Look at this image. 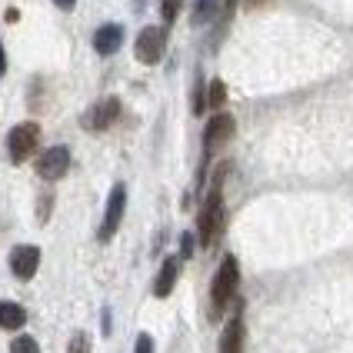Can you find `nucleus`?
<instances>
[{
    "label": "nucleus",
    "mask_w": 353,
    "mask_h": 353,
    "mask_svg": "<svg viewBox=\"0 0 353 353\" xmlns=\"http://www.w3.org/2000/svg\"><path fill=\"white\" fill-rule=\"evenodd\" d=\"M227 174V167H220L214 176V187L200 207V220H196V230H200V247H214L216 236H220V227H223V196H220V180Z\"/></svg>",
    "instance_id": "obj_1"
},
{
    "label": "nucleus",
    "mask_w": 353,
    "mask_h": 353,
    "mask_svg": "<svg viewBox=\"0 0 353 353\" xmlns=\"http://www.w3.org/2000/svg\"><path fill=\"white\" fill-rule=\"evenodd\" d=\"M236 283H240V263H236V256H223V263L214 276V290H210V316L214 320L236 294Z\"/></svg>",
    "instance_id": "obj_2"
},
{
    "label": "nucleus",
    "mask_w": 353,
    "mask_h": 353,
    "mask_svg": "<svg viewBox=\"0 0 353 353\" xmlns=\"http://www.w3.org/2000/svg\"><path fill=\"white\" fill-rule=\"evenodd\" d=\"M37 143H40V127L27 120V123H17V127L10 130V137H7V154H10L14 163H23V160L37 150Z\"/></svg>",
    "instance_id": "obj_3"
},
{
    "label": "nucleus",
    "mask_w": 353,
    "mask_h": 353,
    "mask_svg": "<svg viewBox=\"0 0 353 353\" xmlns=\"http://www.w3.org/2000/svg\"><path fill=\"white\" fill-rule=\"evenodd\" d=\"M163 47H167V30L163 27H143L134 50H137L140 63H157L163 57Z\"/></svg>",
    "instance_id": "obj_4"
},
{
    "label": "nucleus",
    "mask_w": 353,
    "mask_h": 353,
    "mask_svg": "<svg viewBox=\"0 0 353 353\" xmlns=\"http://www.w3.org/2000/svg\"><path fill=\"white\" fill-rule=\"evenodd\" d=\"M123 207H127V187L117 183L114 190H110V200H107V214H103V223H100V240H110V236L117 234L120 220H123Z\"/></svg>",
    "instance_id": "obj_5"
},
{
    "label": "nucleus",
    "mask_w": 353,
    "mask_h": 353,
    "mask_svg": "<svg viewBox=\"0 0 353 353\" xmlns=\"http://www.w3.org/2000/svg\"><path fill=\"white\" fill-rule=\"evenodd\" d=\"M70 170V150L67 147H50L37 157V176L43 180H60Z\"/></svg>",
    "instance_id": "obj_6"
},
{
    "label": "nucleus",
    "mask_w": 353,
    "mask_h": 353,
    "mask_svg": "<svg viewBox=\"0 0 353 353\" xmlns=\"http://www.w3.org/2000/svg\"><path fill=\"white\" fill-rule=\"evenodd\" d=\"M236 130V120L230 114H216L210 123H207V130H203V147H207V154H214L220 143H227V140L234 137Z\"/></svg>",
    "instance_id": "obj_7"
},
{
    "label": "nucleus",
    "mask_w": 353,
    "mask_h": 353,
    "mask_svg": "<svg viewBox=\"0 0 353 353\" xmlns=\"http://www.w3.org/2000/svg\"><path fill=\"white\" fill-rule=\"evenodd\" d=\"M117 117H120V100L103 97L100 103H94V110L87 114V130L100 134V130H107L110 123H117Z\"/></svg>",
    "instance_id": "obj_8"
},
{
    "label": "nucleus",
    "mask_w": 353,
    "mask_h": 353,
    "mask_svg": "<svg viewBox=\"0 0 353 353\" xmlns=\"http://www.w3.org/2000/svg\"><path fill=\"white\" fill-rule=\"evenodd\" d=\"M37 267H40L37 247H14V254H10V270H14V276L30 280V276L37 274Z\"/></svg>",
    "instance_id": "obj_9"
},
{
    "label": "nucleus",
    "mask_w": 353,
    "mask_h": 353,
    "mask_svg": "<svg viewBox=\"0 0 353 353\" xmlns=\"http://www.w3.org/2000/svg\"><path fill=\"white\" fill-rule=\"evenodd\" d=\"M120 43H123V27H120V23H103L97 34H94V50L103 54V57L117 54Z\"/></svg>",
    "instance_id": "obj_10"
},
{
    "label": "nucleus",
    "mask_w": 353,
    "mask_h": 353,
    "mask_svg": "<svg viewBox=\"0 0 353 353\" xmlns=\"http://www.w3.org/2000/svg\"><path fill=\"white\" fill-rule=\"evenodd\" d=\"M176 274H180V260H176V256H167L163 267H160L157 280H154V296H170V290H174V283H176Z\"/></svg>",
    "instance_id": "obj_11"
},
{
    "label": "nucleus",
    "mask_w": 353,
    "mask_h": 353,
    "mask_svg": "<svg viewBox=\"0 0 353 353\" xmlns=\"http://www.w3.org/2000/svg\"><path fill=\"white\" fill-rule=\"evenodd\" d=\"M220 353H243V320L234 316L220 336Z\"/></svg>",
    "instance_id": "obj_12"
},
{
    "label": "nucleus",
    "mask_w": 353,
    "mask_h": 353,
    "mask_svg": "<svg viewBox=\"0 0 353 353\" xmlns=\"http://www.w3.org/2000/svg\"><path fill=\"white\" fill-rule=\"evenodd\" d=\"M23 320H27V310L20 303H14V300H3L0 303V327L3 330H20Z\"/></svg>",
    "instance_id": "obj_13"
},
{
    "label": "nucleus",
    "mask_w": 353,
    "mask_h": 353,
    "mask_svg": "<svg viewBox=\"0 0 353 353\" xmlns=\"http://www.w3.org/2000/svg\"><path fill=\"white\" fill-rule=\"evenodd\" d=\"M207 103H210V107H223V103H227V87H223L220 80L210 83V90H207Z\"/></svg>",
    "instance_id": "obj_14"
},
{
    "label": "nucleus",
    "mask_w": 353,
    "mask_h": 353,
    "mask_svg": "<svg viewBox=\"0 0 353 353\" xmlns=\"http://www.w3.org/2000/svg\"><path fill=\"white\" fill-rule=\"evenodd\" d=\"M214 7H216V0H196V3H194V20H196V23L210 20V17H214Z\"/></svg>",
    "instance_id": "obj_15"
},
{
    "label": "nucleus",
    "mask_w": 353,
    "mask_h": 353,
    "mask_svg": "<svg viewBox=\"0 0 353 353\" xmlns=\"http://www.w3.org/2000/svg\"><path fill=\"white\" fill-rule=\"evenodd\" d=\"M10 353H40V347L34 336H17V340L10 343Z\"/></svg>",
    "instance_id": "obj_16"
},
{
    "label": "nucleus",
    "mask_w": 353,
    "mask_h": 353,
    "mask_svg": "<svg viewBox=\"0 0 353 353\" xmlns=\"http://www.w3.org/2000/svg\"><path fill=\"white\" fill-rule=\"evenodd\" d=\"M180 7H183V0H160V14L167 23H174L176 14H180Z\"/></svg>",
    "instance_id": "obj_17"
},
{
    "label": "nucleus",
    "mask_w": 353,
    "mask_h": 353,
    "mask_svg": "<svg viewBox=\"0 0 353 353\" xmlns=\"http://www.w3.org/2000/svg\"><path fill=\"white\" fill-rule=\"evenodd\" d=\"M67 353H90V336H87V334H74V340H70Z\"/></svg>",
    "instance_id": "obj_18"
},
{
    "label": "nucleus",
    "mask_w": 353,
    "mask_h": 353,
    "mask_svg": "<svg viewBox=\"0 0 353 353\" xmlns=\"http://www.w3.org/2000/svg\"><path fill=\"white\" fill-rule=\"evenodd\" d=\"M134 353H154V340H150L147 334H140L137 336V350Z\"/></svg>",
    "instance_id": "obj_19"
},
{
    "label": "nucleus",
    "mask_w": 353,
    "mask_h": 353,
    "mask_svg": "<svg viewBox=\"0 0 353 353\" xmlns=\"http://www.w3.org/2000/svg\"><path fill=\"white\" fill-rule=\"evenodd\" d=\"M194 254V240H190V234H183V240H180V256H190Z\"/></svg>",
    "instance_id": "obj_20"
},
{
    "label": "nucleus",
    "mask_w": 353,
    "mask_h": 353,
    "mask_svg": "<svg viewBox=\"0 0 353 353\" xmlns=\"http://www.w3.org/2000/svg\"><path fill=\"white\" fill-rule=\"evenodd\" d=\"M7 74V54H3V43H0V77Z\"/></svg>",
    "instance_id": "obj_21"
},
{
    "label": "nucleus",
    "mask_w": 353,
    "mask_h": 353,
    "mask_svg": "<svg viewBox=\"0 0 353 353\" xmlns=\"http://www.w3.org/2000/svg\"><path fill=\"white\" fill-rule=\"evenodd\" d=\"M54 3H57L60 10H74V3H77V0H54Z\"/></svg>",
    "instance_id": "obj_22"
},
{
    "label": "nucleus",
    "mask_w": 353,
    "mask_h": 353,
    "mask_svg": "<svg viewBox=\"0 0 353 353\" xmlns=\"http://www.w3.org/2000/svg\"><path fill=\"white\" fill-rule=\"evenodd\" d=\"M247 3H250V7H256V3H267V0H247Z\"/></svg>",
    "instance_id": "obj_23"
},
{
    "label": "nucleus",
    "mask_w": 353,
    "mask_h": 353,
    "mask_svg": "<svg viewBox=\"0 0 353 353\" xmlns=\"http://www.w3.org/2000/svg\"><path fill=\"white\" fill-rule=\"evenodd\" d=\"M227 7H234V0H227Z\"/></svg>",
    "instance_id": "obj_24"
}]
</instances>
